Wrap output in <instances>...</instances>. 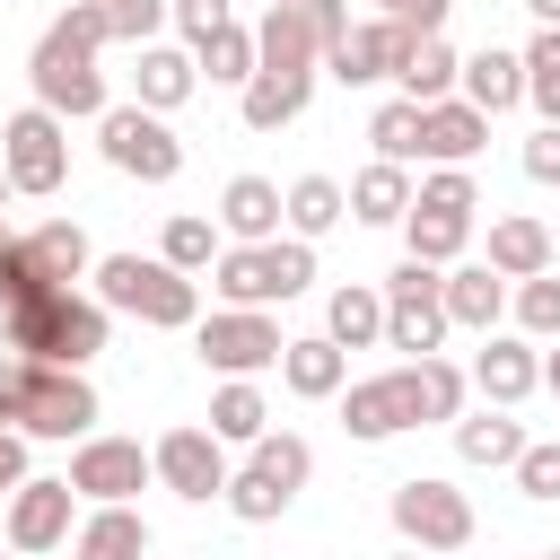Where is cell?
Returning a JSON list of instances; mask_svg holds the SVG:
<instances>
[{
  "label": "cell",
  "mask_w": 560,
  "mask_h": 560,
  "mask_svg": "<svg viewBox=\"0 0 560 560\" xmlns=\"http://www.w3.org/2000/svg\"><path fill=\"white\" fill-rule=\"evenodd\" d=\"M96 385L79 368H44V359H0V429L18 438H96Z\"/></svg>",
  "instance_id": "cell-1"
},
{
  "label": "cell",
  "mask_w": 560,
  "mask_h": 560,
  "mask_svg": "<svg viewBox=\"0 0 560 560\" xmlns=\"http://www.w3.org/2000/svg\"><path fill=\"white\" fill-rule=\"evenodd\" d=\"M96 289V306L105 315H140V324H158V332H192L201 324V280H184L166 254H96V271H88Z\"/></svg>",
  "instance_id": "cell-2"
},
{
  "label": "cell",
  "mask_w": 560,
  "mask_h": 560,
  "mask_svg": "<svg viewBox=\"0 0 560 560\" xmlns=\"http://www.w3.org/2000/svg\"><path fill=\"white\" fill-rule=\"evenodd\" d=\"M210 289H219V306H289V298H306L315 289V245L306 236H280V245H228L219 262H210Z\"/></svg>",
  "instance_id": "cell-3"
},
{
  "label": "cell",
  "mask_w": 560,
  "mask_h": 560,
  "mask_svg": "<svg viewBox=\"0 0 560 560\" xmlns=\"http://www.w3.org/2000/svg\"><path fill=\"white\" fill-rule=\"evenodd\" d=\"M376 289H385V350L438 359V341L455 332V324H446V271H438V262H411V254H402V262H394V271H385Z\"/></svg>",
  "instance_id": "cell-4"
},
{
  "label": "cell",
  "mask_w": 560,
  "mask_h": 560,
  "mask_svg": "<svg viewBox=\"0 0 560 560\" xmlns=\"http://www.w3.org/2000/svg\"><path fill=\"white\" fill-rule=\"evenodd\" d=\"M192 350H201V368L228 385V376H262V368H280L289 332H280L262 306H210V315L192 324Z\"/></svg>",
  "instance_id": "cell-5"
},
{
  "label": "cell",
  "mask_w": 560,
  "mask_h": 560,
  "mask_svg": "<svg viewBox=\"0 0 560 560\" xmlns=\"http://www.w3.org/2000/svg\"><path fill=\"white\" fill-rule=\"evenodd\" d=\"M385 516H394L402 551H464V542H472V499H464L455 481H438V472H411V481H394Z\"/></svg>",
  "instance_id": "cell-6"
},
{
  "label": "cell",
  "mask_w": 560,
  "mask_h": 560,
  "mask_svg": "<svg viewBox=\"0 0 560 560\" xmlns=\"http://www.w3.org/2000/svg\"><path fill=\"white\" fill-rule=\"evenodd\" d=\"M96 149H105V166L131 175V184H175V175H184V140H175V122L149 114V105H114V114L96 122Z\"/></svg>",
  "instance_id": "cell-7"
},
{
  "label": "cell",
  "mask_w": 560,
  "mask_h": 560,
  "mask_svg": "<svg viewBox=\"0 0 560 560\" xmlns=\"http://www.w3.org/2000/svg\"><path fill=\"white\" fill-rule=\"evenodd\" d=\"M0 166H9V184H18V192L52 201V192L70 184V122H61V114H44V105H18V114L0 122Z\"/></svg>",
  "instance_id": "cell-8"
},
{
  "label": "cell",
  "mask_w": 560,
  "mask_h": 560,
  "mask_svg": "<svg viewBox=\"0 0 560 560\" xmlns=\"http://www.w3.org/2000/svg\"><path fill=\"white\" fill-rule=\"evenodd\" d=\"M26 79H35V105L44 114H79V122H105L114 114V96H105V70H96V52H79V44H61L52 26H44V44H35V61H26Z\"/></svg>",
  "instance_id": "cell-9"
},
{
  "label": "cell",
  "mask_w": 560,
  "mask_h": 560,
  "mask_svg": "<svg viewBox=\"0 0 560 560\" xmlns=\"http://www.w3.org/2000/svg\"><path fill=\"white\" fill-rule=\"evenodd\" d=\"M88 508H131V490H149L158 481V464H149V446L140 438H79V455H70V472H61Z\"/></svg>",
  "instance_id": "cell-10"
},
{
  "label": "cell",
  "mask_w": 560,
  "mask_h": 560,
  "mask_svg": "<svg viewBox=\"0 0 560 560\" xmlns=\"http://www.w3.org/2000/svg\"><path fill=\"white\" fill-rule=\"evenodd\" d=\"M149 464H158V481L184 499V508H210V499H228V481H236V464H228V446L210 438V429H166L158 446H149Z\"/></svg>",
  "instance_id": "cell-11"
},
{
  "label": "cell",
  "mask_w": 560,
  "mask_h": 560,
  "mask_svg": "<svg viewBox=\"0 0 560 560\" xmlns=\"http://www.w3.org/2000/svg\"><path fill=\"white\" fill-rule=\"evenodd\" d=\"M70 508H79V490L35 472L18 499H0V542H9V551H61V542L79 534V516H70Z\"/></svg>",
  "instance_id": "cell-12"
},
{
  "label": "cell",
  "mask_w": 560,
  "mask_h": 560,
  "mask_svg": "<svg viewBox=\"0 0 560 560\" xmlns=\"http://www.w3.org/2000/svg\"><path fill=\"white\" fill-rule=\"evenodd\" d=\"M341 429L359 446H385L402 429H420V402H411V368H385V376H359L341 385Z\"/></svg>",
  "instance_id": "cell-13"
},
{
  "label": "cell",
  "mask_w": 560,
  "mask_h": 560,
  "mask_svg": "<svg viewBox=\"0 0 560 560\" xmlns=\"http://www.w3.org/2000/svg\"><path fill=\"white\" fill-rule=\"evenodd\" d=\"M411 44H420V35H411V26H394V18H359V26L324 52V70H332L341 88H376V79H394V70H402V52H411Z\"/></svg>",
  "instance_id": "cell-14"
},
{
  "label": "cell",
  "mask_w": 560,
  "mask_h": 560,
  "mask_svg": "<svg viewBox=\"0 0 560 560\" xmlns=\"http://www.w3.org/2000/svg\"><path fill=\"white\" fill-rule=\"evenodd\" d=\"M472 394H481L490 411H516L525 394H542V350H534L525 332H490L481 359H472Z\"/></svg>",
  "instance_id": "cell-15"
},
{
  "label": "cell",
  "mask_w": 560,
  "mask_h": 560,
  "mask_svg": "<svg viewBox=\"0 0 560 560\" xmlns=\"http://www.w3.org/2000/svg\"><path fill=\"white\" fill-rule=\"evenodd\" d=\"M219 236L228 245H280V219H289V192L271 184V175H228V192H219Z\"/></svg>",
  "instance_id": "cell-16"
},
{
  "label": "cell",
  "mask_w": 560,
  "mask_h": 560,
  "mask_svg": "<svg viewBox=\"0 0 560 560\" xmlns=\"http://www.w3.org/2000/svg\"><path fill=\"white\" fill-rule=\"evenodd\" d=\"M18 262H26L44 289H79V280L96 271V254H88V228H79V219H35V228L18 236Z\"/></svg>",
  "instance_id": "cell-17"
},
{
  "label": "cell",
  "mask_w": 560,
  "mask_h": 560,
  "mask_svg": "<svg viewBox=\"0 0 560 560\" xmlns=\"http://www.w3.org/2000/svg\"><path fill=\"white\" fill-rule=\"evenodd\" d=\"M481 140H490V114H481V105H464V96L420 105V158H429V166H472Z\"/></svg>",
  "instance_id": "cell-18"
},
{
  "label": "cell",
  "mask_w": 560,
  "mask_h": 560,
  "mask_svg": "<svg viewBox=\"0 0 560 560\" xmlns=\"http://www.w3.org/2000/svg\"><path fill=\"white\" fill-rule=\"evenodd\" d=\"M192 88H201V61H192V44H140L131 105H149V114H175Z\"/></svg>",
  "instance_id": "cell-19"
},
{
  "label": "cell",
  "mask_w": 560,
  "mask_h": 560,
  "mask_svg": "<svg viewBox=\"0 0 560 560\" xmlns=\"http://www.w3.org/2000/svg\"><path fill=\"white\" fill-rule=\"evenodd\" d=\"M280 385H289L298 402H341V385H350V350L324 341V332H306V341L280 350Z\"/></svg>",
  "instance_id": "cell-20"
},
{
  "label": "cell",
  "mask_w": 560,
  "mask_h": 560,
  "mask_svg": "<svg viewBox=\"0 0 560 560\" xmlns=\"http://www.w3.org/2000/svg\"><path fill=\"white\" fill-rule=\"evenodd\" d=\"M306 96H315V70H254L236 88V114H245V131H280L306 114Z\"/></svg>",
  "instance_id": "cell-21"
},
{
  "label": "cell",
  "mask_w": 560,
  "mask_h": 560,
  "mask_svg": "<svg viewBox=\"0 0 560 560\" xmlns=\"http://www.w3.org/2000/svg\"><path fill=\"white\" fill-rule=\"evenodd\" d=\"M499 315H508V280H499L490 262H455V271H446V324L490 341V332H499Z\"/></svg>",
  "instance_id": "cell-22"
},
{
  "label": "cell",
  "mask_w": 560,
  "mask_h": 560,
  "mask_svg": "<svg viewBox=\"0 0 560 560\" xmlns=\"http://www.w3.org/2000/svg\"><path fill=\"white\" fill-rule=\"evenodd\" d=\"M490 271H499L508 289H516V280H542V271H551V228L525 219V210L490 219Z\"/></svg>",
  "instance_id": "cell-23"
},
{
  "label": "cell",
  "mask_w": 560,
  "mask_h": 560,
  "mask_svg": "<svg viewBox=\"0 0 560 560\" xmlns=\"http://www.w3.org/2000/svg\"><path fill=\"white\" fill-rule=\"evenodd\" d=\"M525 446H534V438H525V420H516V411H490V402H481V411H464V420H455V455H464V464H481V472H499V464L516 472V455H525Z\"/></svg>",
  "instance_id": "cell-24"
},
{
  "label": "cell",
  "mask_w": 560,
  "mask_h": 560,
  "mask_svg": "<svg viewBox=\"0 0 560 560\" xmlns=\"http://www.w3.org/2000/svg\"><path fill=\"white\" fill-rule=\"evenodd\" d=\"M70 560H149V516L140 508H88L70 534Z\"/></svg>",
  "instance_id": "cell-25"
},
{
  "label": "cell",
  "mask_w": 560,
  "mask_h": 560,
  "mask_svg": "<svg viewBox=\"0 0 560 560\" xmlns=\"http://www.w3.org/2000/svg\"><path fill=\"white\" fill-rule=\"evenodd\" d=\"M464 105H481V114H516L525 105V52H499V44H481L472 61H464V88H455Z\"/></svg>",
  "instance_id": "cell-26"
},
{
  "label": "cell",
  "mask_w": 560,
  "mask_h": 560,
  "mask_svg": "<svg viewBox=\"0 0 560 560\" xmlns=\"http://www.w3.org/2000/svg\"><path fill=\"white\" fill-rule=\"evenodd\" d=\"M350 219H359V228H402V219H411V166L368 158V166L350 175Z\"/></svg>",
  "instance_id": "cell-27"
},
{
  "label": "cell",
  "mask_w": 560,
  "mask_h": 560,
  "mask_svg": "<svg viewBox=\"0 0 560 560\" xmlns=\"http://www.w3.org/2000/svg\"><path fill=\"white\" fill-rule=\"evenodd\" d=\"M254 52H262V70H315V61H324V44H315L306 9H289V0H271V9H262Z\"/></svg>",
  "instance_id": "cell-28"
},
{
  "label": "cell",
  "mask_w": 560,
  "mask_h": 560,
  "mask_svg": "<svg viewBox=\"0 0 560 560\" xmlns=\"http://www.w3.org/2000/svg\"><path fill=\"white\" fill-rule=\"evenodd\" d=\"M394 79H402V96H411V105H446V96L464 88V52H455L446 35H420V44L402 52V70H394Z\"/></svg>",
  "instance_id": "cell-29"
},
{
  "label": "cell",
  "mask_w": 560,
  "mask_h": 560,
  "mask_svg": "<svg viewBox=\"0 0 560 560\" xmlns=\"http://www.w3.org/2000/svg\"><path fill=\"white\" fill-rule=\"evenodd\" d=\"M324 341H341V350H376V341H385V289H368V280L332 289V298H324Z\"/></svg>",
  "instance_id": "cell-30"
},
{
  "label": "cell",
  "mask_w": 560,
  "mask_h": 560,
  "mask_svg": "<svg viewBox=\"0 0 560 560\" xmlns=\"http://www.w3.org/2000/svg\"><path fill=\"white\" fill-rule=\"evenodd\" d=\"M105 332H114V315L96 306V298H61V315H52V350H44V368H88L96 350H105Z\"/></svg>",
  "instance_id": "cell-31"
},
{
  "label": "cell",
  "mask_w": 560,
  "mask_h": 560,
  "mask_svg": "<svg viewBox=\"0 0 560 560\" xmlns=\"http://www.w3.org/2000/svg\"><path fill=\"white\" fill-rule=\"evenodd\" d=\"M210 438H219V446H254V438H271V402H262L254 376H228V385L210 394Z\"/></svg>",
  "instance_id": "cell-32"
},
{
  "label": "cell",
  "mask_w": 560,
  "mask_h": 560,
  "mask_svg": "<svg viewBox=\"0 0 560 560\" xmlns=\"http://www.w3.org/2000/svg\"><path fill=\"white\" fill-rule=\"evenodd\" d=\"M341 219H350V192H341L332 175H298V184H289V236L315 245V236H332Z\"/></svg>",
  "instance_id": "cell-33"
},
{
  "label": "cell",
  "mask_w": 560,
  "mask_h": 560,
  "mask_svg": "<svg viewBox=\"0 0 560 560\" xmlns=\"http://www.w3.org/2000/svg\"><path fill=\"white\" fill-rule=\"evenodd\" d=\"M158 254H166L184 280H201V271L228 254V236H219V219H201V210H175V219H166V236H158Z\"/></svg>",
  "instance_id": "cell-34"
},
{
  "label": "cell",
  "mask_w": 560,
  "mask_h": 560,
  "mask_svg": "<svg viewBox=\"0 0 560 560\" xmlns=\"http://www.w3.org/2000/svg\"><path fill=\"white\" fill-rule=\"evenodd\" d=\"M245 464H254L271 490H289V499L315 481V446H306L298 429H271V438H254V446H245Z\"/></svg>",
  "instance_id": "cell-35"
},
{
  "label": "cell",
  "mask_w": 560,
  "mask_h": 560,
  "mask_svg": "<svg viewBox=\"0 0 560 560\" xmlns=\"http://www.w3.org/2000/svg\"><path fill=\"white\" fill-rule=\"evenodd\" d=\"M192 61H201V79H210V88H245V79L262 70V52H254V26H236V18H228L210 44H192Z\"/></svg>",
  "instance_id": "cell-36"
},
{
  "label": "cell",
  "mask_w": 560,
  "mask_h": 560,
  "mask_svg": "<svg viewBox=\"0 0 560 560\" xmlns=\"http://www.w3.org/2000/svg\"><path fill=\"white\" fill-rule=\"evenodd\" d=\"M464 245H472V219H446V210H411V219H402V254H411V262L455 271Z\"/></svg>",
  "instance_id": "cell-37"
},
{
  "label": "cell",
  "mask_w": 560,
  "mask_h": 560,
  "mask_svg": "<svg viewBox=\"0 0 560 560\" xmlns=\"http://www.w3.org/2000/svg\"><path fill=\"white\" fill-rule=\"evenodd\" d=\"M402 368H411V402H420V420H464L472 376H464L455 359H402Z\"/></svg>",
  "instance_id": "cell-38"
},
{
  "label": "cell",
  "mask_w": 560,
  "mask_h": 560,
  "mask_svg": "<svg viewBox=\"0 0 560 560\" xmlns=\"http://www.w3.org/2000/svg\"><path fill=\"white\" fill-rule=\"evenodd\" d=\"M368 140H376L385 166H411V158H420V105H411V96H385V105L368 114Z\"/></svg>",
  "instance_id": "cell-39"
},
{
  "label": "cell",
  "mask_w": 560,
  "mask_h": 560,
  "mask_svg": "<svg viewBox=\"0 0 560 560\" xmlns=\"http://www.w3.org/2000/svg\"><path fill=\"white\" fill-rule=\"evenodd\" d=\"M508 315H516V332H525V341H560V271L516 280V289H508Z\"/></svg>",
  "instance_id": "cell-40"
},
{
  "label": "cell",
  "mask_w": 560,
  "mask_h": 560,
  "mask_svg": "<svg viewBox=\"0 0 560 560\" xmlns=\"http://www.w3.org/2000/svg\"><path fill=\"white\" fill-rule=\"evenodd\" d=\"M411 210H446V219H472V210H481V184H472V166H429V175L411 184Z\"/></svg>",
  "instance_id": "cell-41"
},
{
  "label": "cell",
  "mask_w": 560,
  "mask_h": 560,
  "mask_svg": "<svg viewBox=\"0 0 560 560\" xmlns=\"http://www.w3.org/2000/svg\"><path fill=\"white\" fill-rule=\"evenodd\" d=\"M525 105H534L542 122H560V26H542V35L525 44Z\"/></svg>",
  "instance_id": "cell-42"
},
{
  "label": "cell",
  "mask_w": 560,
  "mask_h": 560,
  "mask_svg": "<svg viewBox=\"0 0 560 560\" xmlns=\"http://www.w3.org/2000/svg\"><path fill=\"white\" fill-rule=\"evenodd\" d=\"M228 516H236V525H271V516H289V490H271L254 464H236V481H228Z\"/></svg>",
  "instance_id": "cell-43"
},
{
  "label": "cell",
  "mask_w": 560,
  "mask_h": 560,
  "mask_svg": "<svg viewBox=\"0 0 560 560\" xmlns=\"http://www.w3.org/2000/svg\"><path fill=\"white\" fill-rule=\"evenodd\" d=\"M96 9H105L114 44H158V26L175 18V0H96Z\"/></svg>",
  "instance_id": "cell-44"
},
{
  "label": "cell",
  "mask_w": 560,
  "mask_h": 560,
  "mask_svg": "<svg viewBox=\"0 0 560 560\" xmlns=\"http://www.w3.org/2000/svg\"><path fill=\"white\" fill-rule=\"evenodd\" d=\"M516 490H525V499H560V438H534V446L516 455Z\"/></svg>",
  "instance_id": "cell-45"
},
{
  "label": "cell",
  "mask_w": 560,
  "mask_h": 560,
  "mask_svg": "<svg viewBox=\"0 0 560 560\" xmlns=\"http://www.w3.org/2000/svg\"><path fill=\"white\" fill-rule=\"evenodd\" d=\"M52 35H61V44H79V52H105V44H114V26H105V9H96V0H70V9L52 18Z\"/></svg>",
  "instance_id": "cell-46"
},
{
  "label": "cell",
  "mask_w": 560,
  "mask_h": 560,
  "mask_svg": "<svg viewBox=\"0 0 560 560\" xmlns=\"http://www.w3.org/2000/svg\"><path fill=\"white\" fill-rule=\"evenodd\" d=\"M446 9H455V0H376V18H394V26H411V35H438Z\"/></svg>",
  "instance_id": "cell-47"
},
{
  "label": "cell",
  "mask_w": 560,
  "mask_h": 560,
  "mask_svg": "<svg viewBox=\"0 0 560 560\" xmlns=\"http://www.w3.org/2000/svg\"><path fill=\"white\" fill-rule=\"evenodd\" d=\"M175 26H184V44H210L228 26V0H175Z\"/></svg>",
  "instance_id": "cell-48"
},
{
  "label": "cell",
  "mask_w": 560,
  "mask_h": 560,
  "mask_svg": "<svg viewBox=\"0 0 560 560\" xmlns=\"http://www.w3.org/2000/svg\"><path fill=\"white\" fill-rule=\"evenodd\" d=\"M298 9H306V26H315V44H324V52H332V44H341V35L359 26V18L341 9V0H298Z\"/></svg>",
  "instance_id": "cell-49"
},
{
  "label": "cell",
  "mask_w": 560,
  "mask_h": 560,
  "mask_svg": "<svg viewBox=\"0 0 560 560\" xmlns=\"http://www.w3.org/2000/svg\"><path fill=\"white\" fill-rule=\"evenodd\" d=\"M525 175H534V184H560V122H542V131L525 140Z\"/></svg>",
  "instance_id": "cell-50"
},
{
  "label": "cell",
  "mask_w": 560,
  "mask_h": 560,
  "mask_svg": "<svg viewBox=\"0 0 560 560\" xmlns=\"http://www.w3.org/2000/svg\"><path fill=\"white\" fill-rule=\"evenodd\" d=\"M26 446H35V438H18V429H0V499H18V490L35 481V472H26Z\"/></svg>",
  "instance_id": "cell-51"
},
{
  "label": "cell",
  "mask_w": 560,
  "mask_h": 560,
  "mask_svg": "<svg viewBox=\"0 0 560 560\" xmlns=\"http://www.w3.org/2000/svg\"><path fill=\"white\" fill-rule=\"evenodd\" d=\"M542 394H560V341L542 350Z\"/></svg>",
  "instance_id": "cell-52"
},
{
  "label": "cell",
  "mask_w": 560,
  "mask_h": 560,
  "mask_svg": "<svg viewBox=\"0 0 560 560\" xmlns=\"http://www.w3.org/2000/svg\"><path fill=\"white\" fill-rule=\"evenodd\" d=\"M525 9H534V18H542V26H560V0H525Z\"/></svg>",
  "instance_id": "cell-53"
},
{
  "label": "cell",
  "mask_w": 560,
  "mask_h": 560,
  "mask_svg": "<svg viewBox=\"0 0 560 560\" xmlns=\"http://www.w3.org/2000/svg\"><path fill=\"white\" fill-rule=\"evenodd\" d=\"M9 192H18V184H9V166H0V201H9Z\"/></svg>",
  "instance_id": "cell-54"
},
{
  "label": "cell",
  "mask_w": 560,
  "mask_h": 560,
  "mask_svg": "<svg viewBox=\"0 0 560 560\" xmlns=\"http://www.w3.org/2000/svg\"><path fill=\"white\" fill-rule=\"evenodd\" d=\"M9 245H18V236H9V228H0V262H9Z\"/></svg>",
  "instance_id": "cell-55"
},
{
  "label": "cell",
  "mask_w": 560,
  "mask_h": 560,
  "mask_svg": "<svg viewBox=\"0 0 560 560\" xmlns=\"http://www.w3.org/2000/svg\"><path fill=\"white\" fill-rule=\"evenodd\" d=\"M551 271H560V236H551Z\"/></svg>",
  "instance_id": "cell-56"
},
{
  "label": "cell",
  "mask_w": 560,
  "mask_h": 560,
  "mask_svg": "<svg viewBox=\"0 0 560 560\" xmlns=\"http://www.w3.org/2000/svg\"><path fill=\"white\" fill-rule=\"evenodd\" d=\"M394 560H429V551H394Z\"/></svg>",
  "instance_id": "cell-57"
},
{
  "label": "cell",
  "mask_w": 560,
  "mask_h": 560,
  "mask_svg": "<svg viewBox=\"0 0 560 560\" xmlns=\"http://www.w3.org/2000/svg\"><path fill=\"white\" fill-rule=\"evenodd\" d=\"M534 560H560V551H534Z\"/></svg>",
  "instance_id": "cell-58"
},
{
  "label": "cell",
  "mask_w": 560,
  "mask_h": 560,
  "mask_svg": "<svg viewBox=\"0 0 560 560\" xmlns=\"http://www.w3.org/2000/svg\"><path fill=\"white\" fill-rule=\"evenodd\" d=\"M0 560H9V542H0Z\"/></svg>",
  "instance_id": "cell-59"
},
{
  "label": "cell",
  "mask_w": 560,
  "mask_h": 560,
  "mask_svg": "<svg viewBox=\"0 0 560 560\" xmlns=\"http://www.w3.org/2000/svg\"><path fill=\"white\" fill-rule=\"evenodd\" d=\"M289 9H298V0H289Z\"/></svg>",
  "instance_id": "cell-60"
}]
</instances>
